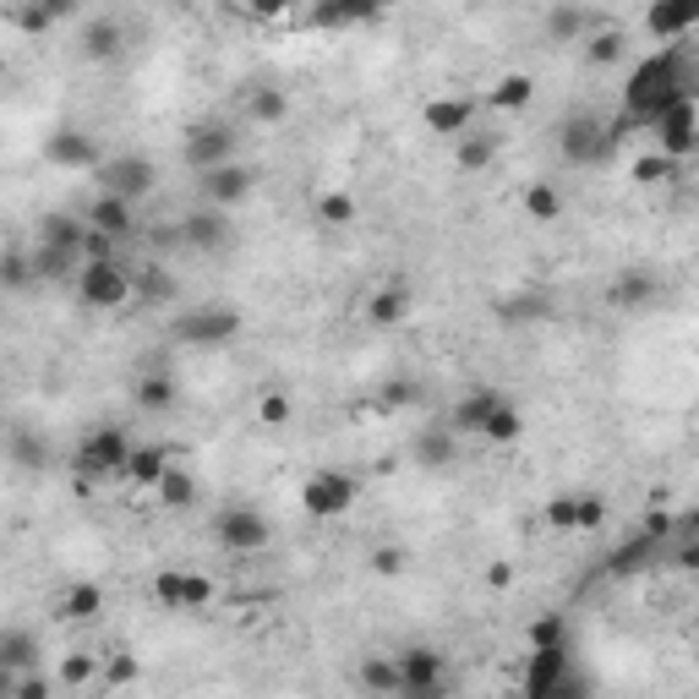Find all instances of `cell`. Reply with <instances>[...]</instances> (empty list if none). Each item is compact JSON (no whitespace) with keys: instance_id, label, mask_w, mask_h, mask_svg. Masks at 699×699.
Here are the masks:
<instances>
[{"instance_id":"41","label":"cell","mask_w":699,"mask_h":699,"mask_svg":"<svg viewBox=\"0 0 699 699\" xmlns=\"http://www.w3.org/2000/svg\"><path fill=\"white\" fill-rule=\"evenodd\" d=\"M585 22H591V11H580V6H552V11H546V33H552L557 44H563V39H580Z\"/></svg>"},{"instance_id":"55","label":"cell","mask_w":699,"mask_h":699,"mask_svg":"<svg viewBox=\"0 0 699 699\" xmlns=\"http://www.w3.org/2000/svg\"><path fill=\"white\" fill-rule=\"evenodd\" d=\"M11 453H17L22 465H44V448H39L33 437H11Z\"/></svg>"},{"instance_id":"24","label":"cell","mask_w":699,"mask_h":699,"mask_svg":"<svg viewBox=\"0 0 699 699\" xmlns=\"http://www.w3.org/2000/svg\"><path fill=\"white\" fill-rule=\"evenodd\" d=\"M98 612H104V591H98L93 580H77V585L55 602V617H61V623H93Z\"/></svg>"},{"instance_id":"48","label":"cell","mask_w":699,"mask_h":699,"mask_svg":"<svg viewBox=\"0 0 699 699\" xmlns=\"http://www.w3.org/2000/svg\"><path fill=\"white\" fill-rule=\"evenodd\" d=\"M98 672H104V684H115V689H126V684H137V656H109V661H98Z\"/></svg>"},{"instance_id":"3","label":"cell","mask_w":699,"mask_h":699,"mask_svg":"<svg viewBox=\"0 0 699 699\" xmlns=\"http://www.w3.org/2000/svg\"><path fill=\"white\" fill-rule=\"evenodd\" d=\"M93 180L109 191V197H121V202H143L154 186H159V165L148 159V154H115V159H98V170Z\"/></svg>"},{"instance_id":"18","label":"cell","mask_w":699,"mask_h":699,"mask_svg":"<svg viewBox=\"0 0 699 699\" xmlns=\"http://www.w3.org/2000/svg\"><path fill=\"white\" fill-rule=\"evenodd\" d=\"M0 667L28 678L39 667V634L33 628H0Z\"/></svg>"},{"instance_id":"58","label":"cell","mask_w":699,"mask_h":699,"mask_svg":"<svg viewBox=\"0 0 699 699\" xmlns=\"http://www.w3.org/2000/svg\"><path fill=\"white\" fill-rule=\"evenodd\" d=\"M17 684H22V678H17V672H6V667H0V699H17Z\"/></svg>"},{"instance_id":"44","label":"cell","mask_w":699,"mask_h":699,"mask_svg":"<svg viewBox=\"0 0 699 699\" xmlns=\"http://www.w3.org/2000/svg\"><path fill=\"white\" fill-rule=\"evenodd\" d=\"M0 284L6 290H28L33 284V258L28 252H0Z\"/></svg>"},{"instance_id":"23","label":"cell","mask_w":699,"mask_h":699,"mask_svg":"<svg viewBox=\"0 0 699 699\" xmlns=\"http://www.w3.org/2000/svg\"><path fill=\"white\" fill-rule=\"evenodd\" d=\"M699 22V6H689V0H678V6H650L645 11V28L656 33V39H684V33H695Z\"/></svg>"},{"instance_id":"12","label":"cell","mask_w":699,"mask_h":699,"mask_svg":"<svg viewBox=\"0 0 699 699\" xmlns=\"http://www.w3.org/2000/svg\"><path fill=\"white\" fill-rule=\"evenodd\" d=\"M252 180H258V175L247 170V165H219V170L197 175V186H202V208L230 213L236 202H247V197H252Z\"/></svg>"},{"instance_id":"11","label":"cell","mask_w":699,"mask_h":699,"mask_svg":"<svg viewBox=\"0 0 699 699\" xmlns=\"http://www.w3.org/2000/svg\"><path fill=\"white\" fill-rule=\"evenodd\" d=\"M186 165L197 175L219 170V165H236V132L230 126H213V121L191 126L186 132Z\"/></svg>"},{"instance_id":"21","label":"cell","mask_w":699,"mask_h":699,"mask_svg":"<svg viewBox=\"0 0 699 699\" xmlns=\"http://www.w3.org/2000/svg\"><path fill=\"white\" fill-rule=\"evenodd\" d=\"M121 44H126V33H121V22L115 17H87L83 22V55L87 61H115L121 55Z\"/></svg>"},{"instance_id":"36","label":"cell","mask_w":699,"mask_h":699,"mask_svg":"<svg viewBox=\"0 0 699 699\" xmlns=\"http://www.w3.org/2000/svg\"><path fill=\"white\" fill-rule=\"evenodd\" d=\"M247 109H252L258 126H279V121L290 115V93H284V87H258V93L247 98Z\"/></svg>"},{"instance_id":"15","label":"cell","mask_w":699,"mask_h":699,"mask_svg":"<svg viewBox=\"0 0 699 699\" xmlns=\"http://www.w3.org/2000/svg\"><path fill=\"white\" fill-rule=\"evenodd\" d=\"M563 672H568V645H557V650H530V661H524V699H546L557 689Z\"/></svg>"},{"instance_id":"19","label":"cell","mask_w":699,"mask_h":699,"mask_svg":"<svg viewBox=\"0 0 699 699\" xmlns=\"http://www.w3.org/2000/svg\"><path fill=\"white\" fill-rule=\"evenodd\" d=\"M83 236H87V225L83 219H72V213H61V208L39 219V247H55V252L83 258Z\"/></svg>"},{"instance_id":"13","label":"cell","mask_w":699,"mask_h":699,"mask_svg":"<svg viewBox=\"0 0 699 699\" xmlns=\"http://www.w3.org/2000/svg\"><path fill=\"white\" fill-rule=\"evenodd\" d=\"M44 159L55 170H98V143L87 132H77V126H55L44 137Z\"/></svg>"},{"instance_id":"26","label":"cell","mask_w":699,"mask_h":699,"mask_svg":"<svg viewBox=\"0 0 699 699\" xmlns=\"http://www.w3.org/2000/svg\"><path fill=\"white\" fill-rule=\"evenodd\" d=\"M165 470H170V453H165V448H132V459H126L121 476H126L132 487H148V492H154V487L165 481Z\"/></svg>"},{"instance_id":"30","label":"cell","mask_w":699,"mask_h":699,"mask_svg":"<svg viewBox=\"0 0 699 699\" xmlns=\"http://www.w3.org/2000/svg\"><path fill=\"white\" fill-rule=\"evenodd\" d=\"M476 437H487L492 448H509V442H520V437H524V416L509 405V399H503V405L481 421V432H476Z\"/></svg>"},{"instance_id":"6","label":"cell","mask_w":699,"mask_h":699,"mask_svg":"<svg viewBox=\"0 0 699 699\" xmlns=\"http://www.w3.org/2000/svg\"><path fill=\"white\" fill-rule=\"evenodd\" d=\"M213 580L208 574H191V568H159L154 574V602L165 612H208L213 607Z\"/></svg>"},{"instance_id":"20","label":"cell","mask_w":699,"mask_h":699,"mask_svg":"<svg viewBox=\"0 0 699 699\" xmlns=\"http://www.w3.org/2000/svg\"><path fill=\"white\" fill-rule=\"evenodd\" d=\"M366 317L377 323V328H394V323H405L410 317V284L405 279H388L372 301H366Z\"/></svg>"},{"instance_id":"5","label":"cell","mask_w":699,"mask_h":699,"mask_svg":"<svg viewBox=\"0 0 699 699\" xmlns=\"http://www.w3.org/2000/svg\"><path fill=\"white\" fill-rule=\"evenodd\" d=\"M617 126L607 121H596V115H568L563 121V132H557V148H563V159L568 165H596V159H607L612 148H617Z\"/></svg>"},{"instance_id":"17","label":"cell","mask_w":699,"mask_h":699,"mask_svg":"<svg viewBox=\"0 0 699 699\" xmlns=\"http://www.w3.org/2000/svg\"><path fill=\"white\" fill-rule=\"evenodd\" d=\"M503 405V388H470L459 405H453V437H476L481 421Z\"/></svg>"},{"instance_id":"25","label":"cell","mask_w":699,"mask_h":699,"mask_svg":"<svg viewBox=\"0 0 699 699\" xmlns=\"http://www.w3.org/2000/svg\"><path fill=\"white\" fill-rule=\"evenodd\" d=\"M355 678H361V689H366V695H377V699L399 695V667H394V656H361Z\"/></svg>"},{"instance_id":"40","label":"cell","mask_w":699,"mask_h":699,"mask_svg":"<svg viewBox=\"0 0 699 699\" xmlns=\"http://www.w3.org/2000/svg\"><path fill=\"white\" fill-rule=\"evenodd\" d=\"M650 290H656V284H650L645 273H623L617 284H607V301H612V306H628V312H634V306H645V301H650Z\"/></svg>"},{"instance_id":"46","label":"cell","mask_w":699,"mask_h":699,"mask_svg":"<svg viewBox=\"0 0 699 699\" xmlns=\"http://www.w3.org/2000/svg\"><path fill=\"white\" fill-rule=\"evenodd\" d=\"M585 55H591V66H612V61L623 55V33H617V28H602V33H591Z\"/></svg>"},{"instance_id":"54","label":"cell","mask_w":699,"mask_h":699,"mask_svg":"<svg viewBox=\"0 0 699 699\" xmlns=\"http://www.w3.org/2000/svg\"><path fill=\"white\" fill-rule=\"evenodd\" d=\"M17 699H55V689H50V678H39V672H28V678L17 684Z\"/></svg>"},{"instance_id":"53","label":"cell","mask_w":699,"mask_h":699,"mask_svg":"<svg viewBox=\"0 0 699 699\" xmlns=\"http://www.w3.org/2000/svg\"><path fill=\"white\" fill-rule=\"evenodd\" d=\"M410 399H416V383H405V377H394V383L383 388V405H388V410H399V405H410Z\"/></svg>"},{"instance_id":"27","label":"cell","mask_w":699,"mask_h":699,"mask_svg":"<svg viewBox=\"0 0 699 699\" xmlns=\"http://www.w3.org/2000/svg\"><path fill=\"white\" fill-rule=\"evenodd\" d=\"M520 202H524V219H535V225H557L563 219V191L552 180H530Z\"/></svg>"},{"instance_id":"2","label":"cell","mask_w":699,"mask_h":699,"mask_svg":"<svg viewBox=\"0 0 699 699\" xmlns=\"http://www.w3.org/2000/svg\"><path fill=\"white\" fill-rule=\"evenodd\" d=\"M170 334L175 345L186 349H219L241 334V312L236 306H191V312H180L170 323Z\"/></svg>"},{"instance_id":"49","label":"cell","mask_w":699,"mask_h":699,"mask_svg":"<svg viewBox=\"0 0 699 699\" xmlns=\"http://www.w3.org/2000/svg\"><path fill=\"white\" fill-rule=\"evenodd\" d=\"M258 421H262V427H284V421H290V394H262V399H258Z\"/></svg>"},{"instance_id":"52","label":"cell","mask_w":699,"mask_h":699,"mask_svg":"<svg viewBox=\"0 0 699 699\" xmlns=\"http://www.w3.org/2000/svg\"><path fill=\"white\" fill-rule=\"evenodd\" d=\"M546 699H591V684H585V678H580V672L568 667V672L557 678V689H552Z\"/></svg>"},{"instance_id":"43","label":"cell","mask_w":699,"mask_h":699,"mask_svg":"<svg viewBox=\"0 0 699 699\" xmlns=\"http://www.w3.org/2000/svg\"><path fill=\"white\" fill-rule=\"evenodd\" d=\"M98 661H104V656H93V650H72V656L61 661V684H66V689L93 684V678H98Z\"/></svg>"},{"instance_id":"31","label":"cell","mask_w":699,"mask_h":699,"mask_svg":"<svg viewBox=\"0 0 699 699\" xmlns=\"http://www.w3.org/2000/svg\"><path fill=\"white\" fill-rule=\"evenodd\" d=\"M372 17H383V11H377V6H349V0L312 6V11H306V22H312V28H349V22H372Z\"/></svg>"},{"instance_id":"34","label":"cell","mask_w":699,"mask_h":699,"mask_svg":"<svg viewBox=\"0 0 699 699\" xmlns=\"http://www.w3.org/2000/svg\"><path fill=\"white\" fill-rule=\"evenodd\" d=\"M28 258H33V279H77V268H83V258L55 252V247H33Z\"/></svg>"},{"instance_id":"16","label":"cell","mask_w":699,"mask_h":699,"mask_svg":"<svg viewBox=\"0 0 699 699\" xmlns=\"http://www.w3.org/2000/svg\"><path fill=\"white\" fill-rule=\"evenodd\" d=\"M180 241L197 247V252H219V247L230 241V219H225L219 208H191V213L180 219Z\"/></svg>"},{"instance_id":"22","label":"cell","mask_w":699,"mask_h":699,"mask_svg":"<svg viewBox=\"0 0 699 699\" xmlns=\"http://www.w3.org/2000/svg\"><path fill=\"white\" fill-rule=\"evenodd\" d=\"M470 121H476V104L470 98H432L427 104V126H432L437 137H465Z\"/></svg>"},{"instance_id":"45","label":"cell","mask_w":699,"mask_h":699,"mask_svg":"<svg viewBox=\"0 0 699 699\" xmlns=\"http://www.w3.org/2000/svg\"><path fill=\"white\" fill-rule=\"evenodd\" d=\"M678 170H684V165H672V159H661V154H639V159H634V180H639V186H661V180H672Z\"/></svg>"},{"instance_id":"8","label":"cell","mask_w":699,"mask_h":699,"mask_svg":"<svg viewBox=\"0 0 699 699\" xmlns=\"http://www.w3.org/2000/svg\"><path fill=\"white\" fill-rule=\"evenodd\" d=\"M355 492L361 487L349 481L345 470H317V476L301 481V509H306V520H340V514H349Z\"/></svg>"},{"instance_id":"7","label":"cell","mask_w":699,"mask_h":699,"mask_svg":"<svg viewBox=\"0 0 699 699\" xmlns=\"http://www.w3.org/2000/svg\"><path fill=\"white\" fill-rule=\"evenodd\" d=\"M650 132H656V154H661V159H672V165H684V159L695 154V143H699L695 98H678L672 109H661V115L650 121Z\"/></svg>"},{"instance_id":"51","label":"cell","mask_w":699,"mask_h":699,"mask_svg":"<svg viewBox=\"0 0 699 699\" xmlns=\"http://www.w3.org/2000/svg\"><path fill=\"white\" fill-rule=\"evenodd\" d=\"M574 503H580L574 492L552 498V503H546V524H552V530H574Z\"/></svg>"},{"instance_id":"56","label":"cell","mask_w":699,"mask_h":699,"mask_svg":"<svg viewBox=\"0 0 699 699\" xmlns=\"http://www.w3.org/2000/svg\"><path fill=\"white\" fill-rule=\"evenodd\" d=\"M487 585H492V591H509V585H514V568H509V563H492V568H487Z\"/></svg>"},{"instance_id":"9","label":"cell","mask_w":699,"mask_h":699,"mask_svg":"<svg viewBox=\"0 0 699 699\" xmlns=\"http://www.w3.org/2000/svg\"><path fill=\"white\" fill-rule=\"evenodd\" d=\"M132 437L121 432V427H93V432L77 442V470L83 476H121L126 470V459H132Z\"/></svg>"},{"instance_id":"47","label":"cell","mask_w":699,"mask_h":699,"mask_svg":"<svg viewBox=\"0 0 699 699\" xmlns=\"http://www.w3.org/2000/svg\"><path fill=\"white\" fill-rule=\"evenodd\" d=\"M405 568H410V552H405V546H377V552H372V574H377V580H399Z\"/></svg>"},{"instance_id":"42","label":"cell","mask_w":699,"mask_h":699,"mask_svg":"<svg viewBox=\"0 0 699 699\" xmlns=\"http://www.w3.org/2000/svg\"><path fill=\"white\" fill-rule=\"evenodd\" d=\"M317 219H323L328 230H345L349 219H355V197H349V191H323V197H317Z\"/></svg>"},{"instance_id":"39","label":"cell","mask_w":699,"mask_h":699,"mask_svg":"<svg viewBox=\"0 0 699 699\" xmlns=\"http://www.w3.org/2000/svg\"><path fill=\"white\" fill-rule=\"evenodd\" d=\"M492 159H498V137H481V132L459 137V170H487Z\"/></svg>"},{"instance_id":"35","label":"cell","mask_w":699,"mask_h":699,"mask_svg":"<svg viewBox=\"0 0 699 699\" xmlns=\"http://www.w3.org/2000/svg\"><path fill=\"white\" fill-rule=\"evenodd\" d=\"M650 557H656V541H650V535H634V541H623V546L612 552L607 568H612V574H639Z\"/></svg>"},{"instance_id":"33","label":"cell","mask_w":699,"mask_h":699,"mask_svg":"<svg viewBox=\"0 0 699 699\" xmlns=\"http://www.w3.org/2000/svg\"><path fill=\"white\" fill-rule=\"evenodd\" d=\"M416 459H421L427 470L453 465V459H459V437H453V432H421V437H416Z\"/></svg>"},{"instance_id":"29","label":"cell","mask_w":699,"mask_h":699,"mask_svg":"<svg viewBox=\"0 0 699 699\" xmlns=\"http://www.w3.org/2000/svg\"><path fill=\"white\" fill-rule=\"evenodd\" d=\"M154 498H159L165 509H175V514H186V509L197 503V476H191V470H180V465H170V470H165V481L154 487Z\"/></svg>"},{"instance_id":"10","label":"cell","mask_w":699,"mask_h":699,"mask_svg":"<svg viewBox=\"0 0 699 699\" xmlns=\"http://www.w3.org/2000/svg\"><path fill=\"white\" fill-rule=\"evenodd\" d=\"M213 541L225 546V552H262L268 541H273V530H268V520H262L258 509H219V520H213Z\"/></svg>"},{"instance_id":"37","label":"cell","mask_w":699,"mask_h":699,"mask_svg":"<svg viewBox=\"0 0 699 699\" xmlns=\"http://www.w3.org/2000/svg\"><path fill=\"white\" fill-rule=\"evenodd\" d=\"M530 98H535V83H530L524 72H509L503 83L487 93V104H492V109H524Z\"/></svg>"},{"instance_id":"38","label":"cell","mask_w":699,"mask_h":699,"mask_svg":"<svg viewBox=\"0 0 699 699\" xmlns=\"http://www.w3.org/2000/svg\"><path fill=\"white\" fill-rule=\"evenodd\" d=\"M61 17H72V6H11V22L22 33H50Z\"/></svg>"},{"instance_id":"14","label":"cell","mask_w":699,"mask_h":699,"mask_svg":"<svg viewBox=\"0 0 699 699\" xmlns=\"http://www.w3.org/2000/svg\"><path fill=\"white\" fill-rule=\"evenodd\" d=\"M83 225L93 230V236H104V241H132V230H137V208L121 202V197H109V191H98V197L87 202Z\"/></svg>"},{"instance_id":"1","label":"cell","mask_w":699,"mask_h":699,"mask_svg":"<svg viewBox=\"0 0 699 699\" xmlns=\"http://www.w3.org/2000/svg\"><path fill=\"white\" fill-rule=\"evenodd\" d=\"M399 667V699H442L448 695V656L437 645H405L394 656Z\"/></svg>"},{"instance_id":"32","label":"cell","mask_w":699,"mask_h":699,"mask_svg":"<svg viewBox=\"0 0 699 699\" xmlns=\"http://www.w3.org/2000/svg\"><path fill=\"white\" fill-rule=\"evenodd\" d=\"M524 645H530V650H557V645H568V617H563V612L535 617V623L524 628Z\"/></svg>"},{"instance_id":"4","label":"cell","mask_w":699,"mask_h":699,"mask_svg":"<svg viewBox=\"0 0 699 699\" xmlns=\"http://www.w3.org/2000/svg\"><path fill=\"white\" fill-rule=\"evenodd\" d=\"M132 273L121 268V258L109 262H83L77 268V301H83L87 312H115V306H126L132 301Z\"/></svg>"},{"instance_id":"28","label":"cell","mask_w":699,"mask_h":699,"mask_svg":"<svg viewBox=\"0 0 699 699\" xmlns=\"http://www.w3.org/2000/svg\"><path fill=\"white\" fill-rule=\"evenodd\" d=\"M132 394H137V405H143L148 416H165V410H175V399H180V388H175L170 372H148Z\"/></svg>"},{"instance_id":"50","label":"cell","mask_w":699,"mask_h":699,"mask_svg":"<svg viewBox=\"0 0 699 699\" xmlns=\"http://www.w3.org/2000/svg\"><path fill=\"white\" fill-rule=\"evenodd\" d=\"M607 524V503L602 498H580L574 503V530H602Z\"/></svg>"},{"instance_id":"57","label":"cell","mask_w":699,"mask_h":699,"mask_svg":"<svg viewBox=\"0 0 699 699\" xmlns=\"http://www.w3.org/2000/svg\"><path fill=\"white\" fill-rule=\"evenodd\" d=\"M503 317H541V301H509Z\"/></svg>"}]
</instances>
